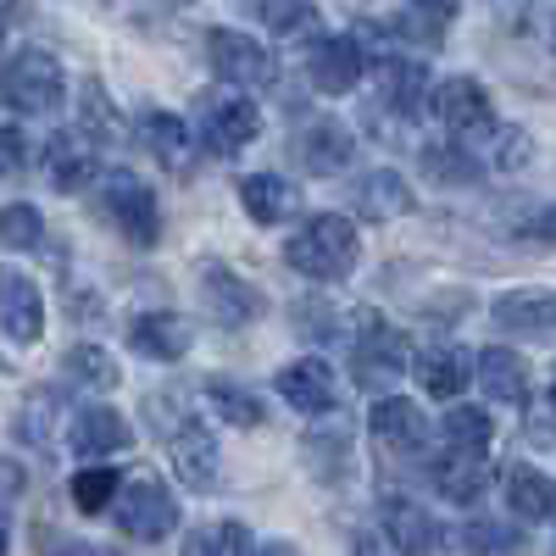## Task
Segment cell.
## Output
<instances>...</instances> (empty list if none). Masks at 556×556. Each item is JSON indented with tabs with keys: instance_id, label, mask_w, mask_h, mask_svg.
I'll return each instance as SVG.
<instances>
[{
	"instance_id": "1",
	"label": "cell",
	"mask_w": 556,
	"mask_h": 556,
	"mask_svg": "<svg viewBox=\"0 0 556 556\" xmlns=\"http://www.w3.org/2000/svg\"><path fill=\"white\" fill-rule=\"evenodd\" d=\"M285 262H290L301 278L334 285V278H351V273H356V262H362V235H356L351 217L317 212V217H306L295 235L285 240Z\"/></svg>"
},
{
	"instance_id": "2",
	"label": "cell",
	"mask_w": 556,
	"mask_h": 556,
	"mask_svg": "<svg viewBox=\"0 0 556 556\" xmlns=\"http://www.w3.org/2000/svg\"><path fill=\"white\" fill-rule=\"evenodd\" d=\"M101 212H106V223L117 228V235L128 245H139V251H151L162 240V201H156L151 184L139 173H128V167L101 173Z\"/></svg>"
},
{
	"instance_id": "3",
	"label": "cell",
	"mask_w": 556,
	"mask_h": 556,
	"mask_svg": "<svg viewBox=\"0 0 556 556\" xmlns=\"http://www.w3.org/2000/svg\"><path fill=\"white\" fill-rule=\"evenodd\" d=\"M67 96V73L51 51H39V45H28V51H17L7 67H0V101H7L12 112L23 117H45L56 112Z\"/></svg>"
},
{
	"instance_id": "4",
	"label": "cell",
	"mask_w": 556,
	"mask_h": 556,
	"mask_svg": "<svg viewBox=\"0 0 556 556\" xmlns=\"http://www.w3.org/2000/svg\"><path fill=\"white\" fill-rule=\"evenodd\" d=\"M406 374H412V340L401 329H390V323H379V317H362L356 323V345H351V379L362 390L384 395Z\"/></svg>"
},
{
	"instance_id": "5",
	"label": "cell",
	"mask_w": 556,
	"mask_h": 556,
	"mask_svg": "<svg viewBox=\"0 0 556 556\" xmlns=\"http://www.w3.org/2000/svg\"><path fill=\"white\" fill-rule=\"evenodd\" d=\"M195 123H201V146L212 156H240L262 134V112H256L251 96H240V89H212V96H201Z\"/></svg>"
},
{
	"instance_id": "6",
	"label": "cell",
	"mask_w": 556,
	"mask_h": 556,
	"mask_svg": "<svg viewBox=\"0 0 556 556\" xmlns=\"http://www.w3.org/2000/svg\"><path fill=\"white\" fill-rule=\"evenodd\" d=\"M117 529L139 545H151V540H167L178 529V501L167 495V484L156 473H139L117 490Z\"/></svg>"
},
{
	"instance_id": "7",
	"label": "cell",
	"mask_w": 556,
	"mask_h": 556,
	"mask_svg": "<svg viewBox=\"0 0 556 556\" xmlns=\"http://www.w3.org/2000/svg\"><path fill=\"white\" fill-rule=\"evenodd\" d=\"M206 62H212V73L228 84V89H267L273 78H278V62H273V51L267 45H256L251 34H240V28H212L206 34Z\"/></svg>"
},
{
	"instance_id": "8",
	"label": "cell",
	"mask_w": 556,
	"mask_h": 556,
	"mask_svg": "<svg viewBox=\"0 0 556 556\" xmlns=\"http://www.w3.org/2000/svg\"><path fill=\"white\" fill-rule=\"evenodd\" d=\"M434 117L445 123V134L456 146H468V151L495 134V101L479 78H445L434 89Z\"/></svg>"
},
{
	"instance_id": "9",
	"label": "cell",
	"mask_w": 556,
	"mask_h": 556,
	"mask_svg": "<svg viewBox=\"0 0 556 556\" xmlns=\"http://www.w3.org/2000/svg\"><path fill=\"white\" fill-rule=\"evenodd\" d=\"M39 167L51 178V190H62V195H78L89 184H101V151L84 128H56L39 146Z\"/></svg>"
},
{
	"instance_id": "10",
	"label": "cell",
	"mask_w": 556,
	"mask_h": 556,
	"mask_svg": "<svg viewBox=\"0 0 556 556\" xmlns=\"http://www.w3.org/2000/svg\"><path fill=\"white\" fill-rule=\"evenodd\" d=\"M374 56H367V45L356 34H323L312 39V56H306V73L323 96H351V89L367 78Z\"/></svg>"
},
{
	"instance_id": "11",
	"label": "cell",
	"mask_w": 556,
	"mask_h": 556,
	"mask_svg": "<svg viewBox=\"0 0 556 556\" xmlns=\"http://www.w3.org/2000/svg\"><path fill=\"white\" fill-rule=\"evenodd\" d=\"M367 429H374V445L384 451V456H395V462H406V456H424L429 451V412L417 406V401H406V395H384L379 406H374V417H367Z\"/></svg>"
},
{
	"instance_id": "12",
	"label": "cell",
	"mask_w": 556,
	"mask_h": 556,
	"mask_svg": "<svg viewBox=\"0 0 556 556\" xmlns=\"http://www.w3.org/2000/svg\"><path fill=\"white\" fill-rule=\"evenodd\" d=\"M379 62V106H390V117L401 123H417L429 106H434V84H429V67L417 56H374Z\"/></svg>"
},
{
	"instance_id": "13",
	"label": "cell",
	"mask_w": 556,
	"mask_h": 556,
	"mask_svg": "<svg viewBox=\"0 0 556 556\" xmlns=\"http://www.w3.org/2000/svg\"><path fill=\"white\" fill-rule=\"evenodd\" d=\"M273 390L285 395L301 417H329V412L340 406V374H334L323 356H301V362H290V367H278Z\"/></svg>"
},
{
	"instance_id": "14",
	"label": "cell",
	"mask_w": 556,
	"mask_h": 556,
	"mask_svg": "<svg viewBox=\"0 0 556 556\" xmlns=\"http://www.w3.org/2000/svg\"><path fill=\"white\" fill-rule=\"evenodd\" d=\"M201 306L217 329H245L251 317H262V290H251L235 267L206 262L201 267Z\"/></svg>"
},
{
	"instance_id": "15",
	"label": "cell",
	"mask_w": 556,
	"mask_h": 556,
	"mask_svg": "<svg viewBox=\"0 0 556 556\" xmlns=\"http://www.w3.org/2000/svg\"><path fill=\"white\" fill-rule=\"evenodd\" d=\"M379 534L390 540L395 556H434L440 540H445L429 506H417V501H406V495H384V506H379Z\"/></svg>"
},
{
	"instance_id": "16",
	"label": "cell",
	"mask_w": 556,
	"mask_h": 556,
	"mask_svg": "<svg viewBox=\"0 0 556 556\" xmlns=\"http://www.w3.org/2000/svg\"><path fill=\"white\" fill-rule=\"evenodd\" d=\"M0 334L12 345H34L45 334V295L23 267H0Z\"/></svg>"
},
{
	"instance_id": "17",
	"label": "cell",
	"mask_w": 556,
	"mask_h": 556,
	"mask_svg": "<svg viewBox=\"0 0 556 556\" xmlns=\"http://www.w3.org/2000/svg\"><path fill=\"white\" fill-rule=\"evenodd\" d=\"M295 162H301V173H312V178H334V173H345L351 167V156H356V134L345 128V123H334V117H317V123H306L301 134H295Z\"/></svg>"
},
{
	"instance_id": "18",
	"label": "cell",
	"mask_w": 556,
	"mask_h": 556,
	"mask_svg": "<svg viewBox=\"0 0 556 556\" xmlns=\"http://www.w3.org/2000/svg\"><path fill=\"white\" fill-rule=\"evenodd\" d=\"M495 329L556 345V290H506L495 295Z\"/></svg>"
},
{
	"instance_id": "19",
	"label": "cell",
	"mask_w": 556,
	"mask_h": 556,
	"mask_svg": "<svg viewBox=\"0 0 556 556\" xmlns=\"http://www.w3.org/2000/svg\"><path fill=\"white\" fill-rule=\"evenodd\" d=\"M128 345L146 356V362H184L195 345V329H190V317H178V312H139L128 317Z\"/></svg>"
},
{
	"instance_id": "20",
	"label": "cell",
	"mask_w": 556,
	"mask_h": 556,
	"mask_svg": "<svg viewBox=\"0 0 556 556\" xmlns=\"http://www.w3.org/2000/svg\"><path fill=\"white\" fill-rule=\"evenodd\" d=\"M134 134H139V146H146L167 173H190L195 167V134H190L184 117H173V112H139Z\"/></svg>"
},
{
	"instance_id": "21",
	"label": "cell",
	"mask_w": 556,
	"mask_h": 556,
	"mask_svg": "<svg viewBox=\"0 0 556 556\" xmlns=\"http://www.w3.org/2000/svg\"><path fill=\"white\" fill-rule=\"evenodd\" d=\"M473 379L479 390L495 401V406H529V367L518 351H506V345H484L473 356Z\"/></svg>"
},
{
	"instance_id": "22",
	"label": "cell",
	"mask_w": 556,
	"mask_h": 556,
	"mask_svg": "<svg viewBox=\"0 0 556 556\" xmlns=\"http://www.w3.org/2000/svg\"><path fill=\"white\" fill-rule=\"evenodd\" d=\"M167 462H173V473L190 490H212V479H217V440H212V429L195 424V417L184 429H173L167 434Z\"/></svg>"
},
{
	"instance_id": "23",
	"label": "cell",
	"mask_w": 556,
	"mask_h": 556,
	"mask_svg": "<svg viewBox=\"0 0 556 556\" xmlns=\"http://www.w3.org/2000/svg\"><path fill=\"white\" fill-rule=\"evenodd\" d=\"M351 206H356V217H367V223H390V217H406V212L417 206V195H412V184H406L395 167H374V173L356 178Z\"/></svg>"
},
{
	"instance_id": "24",
	"label": "cell",
	"mask_w": 556,
	"mask_h": 556,
	"mask_svg": "<svg viewBox=\"0 0 556 556\" xmlns=\"http://www.w3.org/2000/svg\"><path fill=\"white\" fill-rule=\"evenodd\" d=\"M429 479H434V490L445 495V501H479L484 490H490V456L484 451H451L445 445V456H434V468H429Z\"/></svg>"
},
{
	"instance_id": "25",
	"label": "cell",
	"mask_w": 556,
	"mask_h": 556,
	"mask_svg": "<svg viewBox=\"0 0 556 556\" xmlns=\"http://www.w3.org/2000/svg\"><path fill=\"white\" fill-rule=\"evenodd\" d=\"M240 206H245V217H256V223H290L295 217V206H301V190L290 178H278V173H251V178H240Z\"/></svg>"
},
{
	"instance_id": "26",
	"label": "cell",
	"mask_w": 556,
	"mask_h": 556,
	"mask_svg": "<svg viewBox=\"0 0 556 556\" xmlns=\"http://www.w3.org/2000/svg\"><path fill=\"white\" fill-rule=\"evenodd\" d=\"M128 440H134V429L112 406H84L73 417V456H117V451H128Z\"/></svg>"
},
{
	"instance_id": "27",
	"label": "cell",
	"mask_w": 556,
	"mask_h": 556,
	"mask_svg": "<svg viewBox=\"0 0 556 556\" xmlns=\"http://www.w3.org/2000/svg\"><path fill=\"white\" fill-rule=\"evenodd\" d=\"M506 501H513V513L523 523H556V479L518 462V468H506Z\"/></svg>"
},
{
	"instance_id": "28",
	"label": "cell",
	"mask_w": 556,
	"mask_h": 556,
	"mask_svg": "<svg viewBox=\"0 0 556 556\" xmlns=\"http://www.w3.org/2000/svg\"><path fill=\"white\" fill-rule=\"evenodd\" d=\"M417 384H424L434 401H456L473 384V356L456 351V345H434L424 362H417Z\"/></svg>"
},
{
	"instance_id": "29",
	"label": "cell",
	"mask_w": 556,
	"mask_h": 556,
	"mask_svg": "<svg viewBox=\"0 0 556 556\" xmlns=\"http://www.w3.org/2000/svg\"><path fill=\"white\" fill-rule=\"evenodd\" d=\"M201 401L223 417V424H235V429H262V401L245 390V384H228V379H212L206 390H201Z\"/></svg>"
},
{
	"instance_id": "30",
	"label": "cell",
	"mask_w": 556,
	"mask_h": 556,
	"mask_svg": "<svg viewBox=\"0 0 556 556\" xmlns=\"http://www.w3.org/2000/svg\"><path fill=\"white\" fill-rule=\"evenodd\" d=\"M440 434H445L451 451H490V440H495V417L479 412V406H451V412H445V424H440Z\"/></svg>"
},
{
	"instance_id": "31",
	"label": "cell",
	"mask_w": 556,
	"mask_h": 556,
	"mask_svg": "<svg viewBox=\"0 0 556 556\" xmlns=\"http://www.w3.org/2000/svg\"><path fill=\"white\" fill-rule=\"evenodd\" d=\"M417 162H424V173L434 184H473L479 178V156L468 146H456V139H451V146H424Z\"/></svg>"
},
{
	"instance_id": "32",
	"label": "cell",
	"mask_w": 556,
	"mask_h": 556,
	"mask_svg": "<svg viewBox=\"0 0 556 556\" xmlns=\"http://www.w3.org/2000/svg\"><path fill=\"white\" fill-rule=\"evenodd\" d=\"M62 367H67V379L84 384V390H117V379H123L117 362H112L101 345H73Z\"/></svg>"
},
{
	"instance_id": "33",
	"label": "cell",
	"mask_w": 556,
	"mask_h": 556,
	"mask_svg": "<svg viewBox=\"0 0 556 556\" xmlns=\"http://www.w3.org/2000/svg\"><path fill=\"white\" fill-rule=\"evenodd\" d=\"M262 23L278 39H317V7L312 0H262Z\"/></svg>"
},
{
	"instance_id": "34",
	"label": "cell",
	"mask_w": 556,
	"mask_h": 556,
	"mask_svg": "<svg viewBox=\"0 0 556 556\" xmlns=\"http://www.w3.org/2000/svg\"><path fill=\"white\" fill-rule=\"evenodd\" d=\"M117 490H123V479L112 473V468H78L73 473V484H67V495H73V506L78 513H106V506L117 501Z\"/></svg>"
},
{
	"instance_id": "35",
	"label": "cell",
	"mask_w": 556,
	"mask_h": 556,
	"mask_svg": "<svg viewBox=\"0 0 556 556\" xmlns=\"http://www.w3.org/2000/svg\"><path fill=\"white\" fill-rule=\"evenodd\" d=\"M251 551L256 545H251L245 523H206L184 540V556H251Z\"/></svg>"
},
{
	"instance_id": "36",
	"label": "cell",
	"mask_w": 556,
	"mask_h": 556,
	"mask_svg": "<svg viewBox=\"0 0 556 556\" xmlns=\"http://www.w3.org/2000/svg\"><path fill=\"white\" fill-rule=\"evenodd\" d=\"M45 240V217L28 201L0 206V251H34Z\"/></svg>"
},
{
	"instance_id": "37",
	"label": "cell",
	"mask_w": 556,
	"mask_h": 556,
	"mask_svg": "<svg viewBox=\"0 0 556 556\" xmlns=\"http://www.w3.org/2000/svg\"><path fill=\"white\" fill-rule=\"evenodd\" d=\"M306 456H312V473H317V479H340V473L351 468V429L312 434V440H306Z\"/></svg>"
},
{
	"instance_id": "38",
	"label": "cell",
	"mask_w": 556,
	"mask_h": 556,
	"mask_svg": "<svg viewBox=\"0 0 556 556\" xmlns=\"http://www.w3.org/2000/svg\"><path fill=\"white\" fill-rule=\"evenodd\" d=\"M513 545H523V540L506 523H490V518L462 529V551H468V556H513Z\"/></svg>"
},
{
	"instance_id": "39",
	"label": "cell",
	"mask_w": 556,
	"mask_h": 556,
	"mask_svg": "<svg viewBox=\"0 0 556 556\" xmlns=\"http://www.w3.org/2000/svg\"><path fill=\"white\" fill-rule=\"evenodd\" d=\"M490 146V162L501 167V173H518L529 156H534V139L523 134V128H506V123H495V134L484 139Z\"/></svg>"
},
{
	"instance_id": "40",
	"label": "cell",
	"mask_w": 556,
	"mask_h": 556,
	"mask_svg": "<svg viewBox=\"0 0 556 556\" xmlns=\"http://www.w3.org/2000/svg\"><path fill=\"white\" fill-rule=\"evenodd\" d=\"M78 128H84L89 139H117V134H123V123L112 117L101 84H84V117H78Z\"/></svg>"
},
{
	"instance_id": "41",
	"label": "cell",
	"mask_w": 556,
	"mask_h": 556,
	"mask_svg": "<svg viewBox=\"0 0 556 556\" xmlns=\"http://www.w3.org/2000/svg\"><path fill=\"white\" fill-rule=\"evenodd\" d=\"M39 540V556H123L117 545H101V540H73V534H56V529H34Z\"/></svg>"
},
{
	"instance_id": "42",
	"label": "cell",
	"mask_w": 556,
	"mask_h": 556,
	"mask_svg": "<svg viewBox=\"0 0 556 556\" xmlns=\"http://www.w3.org/2000/svg\"><path fill=\"white\" fill-rule=\"evenodd\" d=\"M34 162V151H28V139H23V128H7L0 123V178H12V173H23Z\"/></svg>"
},
{
	"instance_id": "43",
	"label": "cell",
	"mask_w": 556,
	"mask_h": 556,
	"mask_svg": "<svg viewBox=\"0 0 556 556\" xmlns=\"http://www.w3.org/2000/svg\"><path fill=\"white\" fill-rule=\"evenodd\" d=\"M412 12L424 17L429 28H445V23H451V17L462 12V0H412Z\"/></svg>"
},
{
	"instance_id": "44",
	"label": "cell",
	"mask_w": 556,
	"mask_h": 556,
	"mask_svg": "<svg viewBox=\"0 0 556 556\" xmlns=\"http://www.w3.org/2000/svg\"><path fill=\"white\" fill-rule=\"evenodd\" d=\"M351 556H395V551H390V540L379 529H356L351 534Z\"/></svg>"
},
{
	"instance_id": "45",
	"label": "cell",
	"mask_w": 556,
	"mask_h": 556,
	"mask_svg": "<svg viewBox=\"0 0 556 556\" xmlns=\"http://www.w3.org/2000/svg\"><path fill=\"white\" fill-rule=\"evenodd\" d=\"M523 235H529V240H540V245H556V206L534 212V217L523 223Z\"/></svg>"
},
{
	"instance_id": "46",
	"label": "cell",
	"mask_w": 556,
	"mask_h": 556,
	"mask_svg": "<svg viewBox=\"0 0 556 556\" xmlns=\"http://www.w3.org/2000/svg\"><path fill=\"white\" fill-rule=\"evenodd\" d=\"M251 556H301V551H295L290 540H267V545H256Z\"/></svg>"
},
{
	"instance_id": "47",
	"label": "cell",
	"mask_w": 556,
	"mask_h": 556,
	"mask_svg": "<svg viewBox=\"0 0 556 556\" xmlns=\"http://www.w3.org/2000/svg\"><path fill=\"white\" fill-rule=\"evenodd\" d=\"M7 540H12V529H7V518H0V556H7Z\"/></svg>"
},
{
	"instance_id": "48",
	"label": "cell",
	"mask_w": 556,
	"mask_h": 556,
	"mask_svg": "<svg viewBox=\"0 0 556 556\" xmlns=\"http://www.w3.org/2000/svg\"><path fill=\"white\" fill-rule=\"evenodd\" d=\"M551 406H556V374H551Z\"/></svg>"
},
{
	"instance_id": "49",
	"label": "cell",
	"mask_w": 556,
	"mask_h": 556,
	"mask_svg": "<svg viewBox=\"0 0 556 556\" xmlns=\"http://www.w3.org/2000/svg\"><path fill=\"white\" fill-rule=\"evenodd\" d=\"M0 39H7V23H0Z\"/></svg>"
},
{
	"instance_id": "50",
	"label": "cell",
	"mask_w": 556,
	"mask_h": 556,
	"mask_svg": "<svg viewBox=\"0 0 556 556\" xmlns=\"http://www.w3.org/2000/svg\"><path fill=\"white\" fill-rule=\"evenodd\" d=\"M551 39H556V28H551Z\"/></svg>"
},
{
	"instance_id": "51",
	"label": "cell",
	"mask_w": 556,
	"mask_h": 556,
	"mask_svg": "<svg viewBox=\"0 0 556 556\" xmlns=\"http://www.w3.org/2000/svg\"><path fill=\"white\" fill-rule=\"evenodd\" d=\"M245 7H251V0H245Z\"/></svg>"
}]
</instances>
